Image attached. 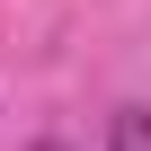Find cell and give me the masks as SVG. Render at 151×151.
Instances as JSON below:
<instances>
[{
    "label": "cell",
    "instance_id": "6da1fadb",
    "mask_svg": "<svg viewBox=\"0 0 151 151\" xmlns=\"http://www.w3.org/2000/svg\"><path fill=\"white\" fill-rule=\"evenodd\" d=\"M107 151H151V107H116V124H107Z\"/></svg>",
    "mask_w": 151,
    "mask_h": 151
},
{
    "label": "cell",
    "instance_id": "7a4b0ae2",
    "mask_svg": "<svg viewBox=\"0 0 151 151\" xmlns=\"http://www.w3.org/2000/svg\"><path fill=\"white\" fill-rule=\"evenodd\" d=\"M36 151H62V142H36Z\"/></svg>",
    "mask_w": 151,
    "mask_h": 151
}]
</instances>
